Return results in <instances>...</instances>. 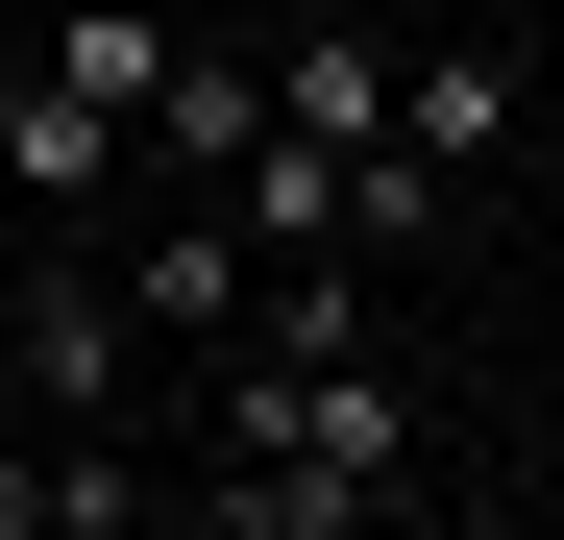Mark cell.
<instances>
[{"instance_id":"cell-1","label":"cell","mask_w":564,"mask_h":540,"mask_svg":"<svg viewBox=\"0 0 564 540\" xmlns=\"http://www.w3.org/2000/svg\"><path fill=\"white\" fill-rule=\"evenodd\" d=\"M197 492L246 516V540H344V516H393L417 492V393L368 369H270V344H221V418H197Z\"/></svg>"},{"instance_id":"cell-2","label":"cell","mask_w":564,"mask_h":540,"mask_svg":"<svg viewBox=\"0 0 564 540\" xmlns=\"http://www.w3.org/2000/svg\"><path fill=\"white\" fill-rule=\"evenodd\" d=\"M25 393L50 418H148V320H123V270L50 222V270H25Z\"/></svg>"},{"instance_id":"cell-3","label":"cell","mask_w":564,"mask_h":540,"mask_svg":"<svg viewBox=\"0 0 564 540\" xmlns=\"http://www.w3.org/2000/svg\"><path fill=\"white\" fill-rule=\"evenodd\" d=\"M99 270H123V320H148V344H221V320H246V270H270V246H246L221 197H148V246H99Z\"/></svg>"},{"instance_id":"cell-4","label":"cell","mask_w":564,"mask_h":540,"mask_svg":"<svg viewBox=\"0 0 564 540\" xmlns=\"http://www.w3.org/2000/svg\"><path fill=\"white\" fill-rule=\"evenodd\" d=\"M0 197H25V222H99L123 197V123L74 99V74H0Z\"/></svg>"},{"instance_id":"cell-5","label":"cell","mask_w":564,"mask_h":540,"mask_svg":"<svg viewBox=\"0 0 564 540\" xmlns=\"http://www.w3.org/2000/svg\"><path fill=\"white\" fill-rule=\"evenodd\" d=\"M393 50H417V25H344V0H319V25L270 50V123H319V148H393Z\"/></svg>"},{"instance_id":"cell-6","label":"cell","mask_w":564,"mask_h":540,"mask_svg":"<svg viewBox=\"0 0 564 540\" xmlns=\"http://www.w3.org/2000/svg\"><path fill=\"white\" fill-rule=\"evenodd\" d=\"M491 148H516V74H491V50H393V172H417V197L491 172Z\"/></svg>"},{"instance_id":"cell-7","label":"cell","mask_w":564,"mask_h":540,"mask_svg":"<svg viewBox=\"0 0 564 540\" xmlns=\"http://www.w3.org/2000/svg\"><path fill=\"white\" fill-rule=\"evenodd\" d=\"M25 74H74L99 123H148V74H172V0H50V50Z\"/></svg>"},{"instance_id":"cell-8","label":"cell","mask_w":564,"mask_h":540,"mask_svg":"<svg viewBox=\"0 0 564 540\" xmlns=\"http://www.w3.org/2000/svg\"><path fill=\"white\" fill-rule=\"evenodd\" d=\"M344 25H417V0H344Z\"/></svg>"}]
</instances>
